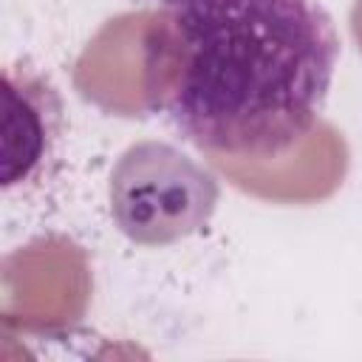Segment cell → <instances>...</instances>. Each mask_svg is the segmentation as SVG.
<instances>
[{"label":"cell","mask_w":362,"mask_h":362,"mask_svg":"<svg viewBox=\"0 0 362 362\" xmlns=\"http://www.w3.org/2000/svg\"><path fill=\"white\" fill-rule=\"evenodd\" d=\"M339 57L317 0H181L144 37V96L184 139L277 156L317 124Z\"/></svg>","instance_id":"cell-1"},{"label":"cell","mask_w":362,"mask_h":362,"mask_svg":"<svg viewBox=\"0 0 362 362\" xmlns=\"http://www.w3.org/2000/svg\"><path fill=\"white\" fill-rule=\"evenodd\" d=\"M218 201L215 178L170 144L130 147L110 175V212L136 243H170L198 232Z\"/></svg>","instance_id":"cell-2"},{"label":"cell","mask_w":362,"mask_h":362,"mask_svg":"<svg viewBox=\"0 0 362 362\" xmlns=\"http://www.w3.org/2000/svg\"><path fill=\"white\" fill-rule=\"evenodd\" d=\"M161 3H170L173 6V3H181V0H161Z\"/></svg>","instance_id":"cell-3"}]
</instances>
